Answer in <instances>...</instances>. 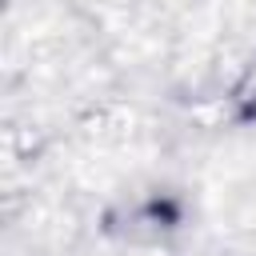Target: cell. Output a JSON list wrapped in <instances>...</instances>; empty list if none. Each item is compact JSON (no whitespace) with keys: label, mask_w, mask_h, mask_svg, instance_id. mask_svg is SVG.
<instances>
[{"label":"cell","mask_w":256,"mask_h":256,"mask_svg":"<svg viewBox=\"0 0 256 256\" xmlns=\"http://www.w3.org/2000/svg\"><path fill=\"white\" fill-rule=\"evenodd\" d=\"M240 100H248V104H256V68L248 72V80L240 84Z\"/></svg>","instance_id":"cell-1"}]
</instances>
